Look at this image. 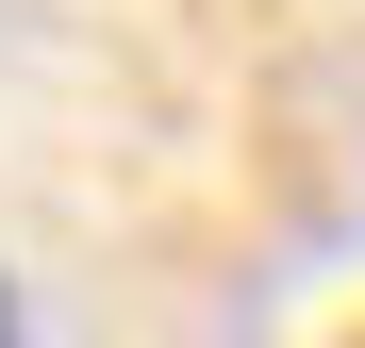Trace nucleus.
<instances>
[{
	"mask_svg": "<svg viewBox=\"0 0 365 348\" xmlns=\"http://www.w3.org/2000/svg\"><path fill=\"white\" fill-rule=\"evenodd\" d=\"M0 348H34V299H17V282H0Z\"/></svg>",
	"mask_w": 365,
	"mask_h": 348,
	"instance_id": "nucleus-1",
	"label": "nucleus"
}]
</instances>
